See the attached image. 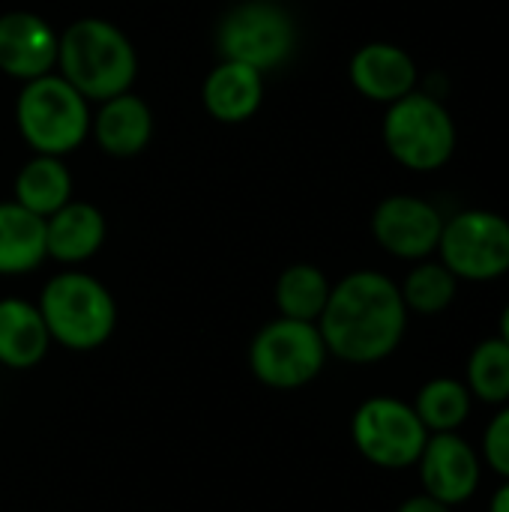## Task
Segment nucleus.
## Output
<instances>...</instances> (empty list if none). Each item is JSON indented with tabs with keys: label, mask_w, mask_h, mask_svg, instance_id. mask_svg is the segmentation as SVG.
Returning <instances> with one entry per match:
<instances>
[{
	"label": "nucleus",
	"mask_w": 509,
	"mask_h": 512,
	"mask_svg": "<svg viewBox=\"0 0 509 512\" xmlns=\"http://www.w3.org/2000/svg\"><path fill=\"white\" fill-rule=\"evenodd\" d=\"M330 288H333V282L327 279V273L321 267L291 264L276 279V291H273L276 309L282 318L318 324V318L330 300Z\"/></svg>",
	"instance_id": "obj_22"
},
{
	"label": "nucleus",
	"mask_w": 509,
	"mask_h": 512,
	"mask_svg": "<svg viewBox=\"0 0 509 512\" xmlns=\"http://www.w3.org/2000/svg\"><path fill=\"white\" fill-rule=\"evenodd\" d=\"M462 381L468 384L474 402L501 408L509 402V345L501 336H486L480 339L468 360H465V375Z\"/></svg>",
	"instance_id": "obj_23"
},
{
	"label": "nucleus",
	"mask_w": 509,
	"mask_h": 512,
	"mask_svg": "<svg viewBox=\"0 0 509 512\" xmlns=\"http://www.w3.org/2000/svg\"><path fill=\"white\" fill-rule=\"evenodd\" d=\"M411 405H414L420 423L426 426V432L441 435V432H462L465 423L471 420L477 402L462 378L435 375L420 384Z\"/></svg>",
	"instance_id": "obj_19"
},
{
	"label": "nucleus",
	"mask_w": 509,
	"mask_h": 512,
	"mask_svg": "<svg viewBox=\"0 0 509 512\" xmlns=\"http://www.w3.org/2000/svg\"><path fill=\"white\" fill-rule=\"evenodd\" d=\"M45 258V219L18 201H0V276L33 273Z\"/></svg>",
	"instance_id": "obj_18"
},
{
	"label": "nucleus",
	"mask_w": 509,
	"mask_h": 512,
	"mask_svg": "<svg viewBox=\"0 0 509 512\" xmlns=\"http://www.w3.org/2000/svg\"><path fill=\"white\" fill-rule=\"evenodd\" d=\"M444 213L420 195H387L372 213L375 243L399 261H423L438 252Z\"/></svg>",
	"instance_id": "obj_11"
},
{
	"label": "nucleus",
	"mask_w": 509,
	"mask_h": 512,
	"mask_svg": "<svg viewBox=\"0 0 509 512\" xmlns=\"http://www.w3.org/2000/svg\"><path fill=\"white\" fill-rule=\"evenodd\" d=\"M348 432L360 459L390 474L411 471L429 441L414 405L390 393L363 399L351 414Z\"/></svg>",
	"instance_id": "obj_7"
},
{
	"label": "nucleus",
	"mask_w": 509,
	"mask_h": 512,
	"mask_svg": "<svg viewBox=\"0 0 509 512\" xmlns=\"http://www.w3.org/2000/svg\"><path fill=\"white\" fill-rule=\"evenodd\" d=\"M204 108L219 123H243L249 120L264 99V72L255 66L222 60L204 78Z\"/></svg>",
	"instance_id": "obj_16"
},
{
	"label": "nucleus",
	"mask_w": 509,
	"mask_h": 512,
	"mask_svg": "<svg viewBox=\"0 0 509 512\" xmlns=\"http://www.w3.org/2000/svg\"><path fill=\"white\" fill-rule=\"evenodd\" d=\"M105 216L87 201H66L45 219V252L51 261L75 267L90 261L105 243Z\"/></svg>",
	"instance_id": "obj_14"
},
{
	"label": "nucleus",
	"mask_w": 509,
	"mask_h": 512,
	"mask_svg": "<svg viewBox=\"0 0 509 512\" xmlns=\"http://www.w3.org/2000/svg\"><path fill=\"white\" fill-rule=\"evenodd\" d=\"M459 285L462 282L432 255V258L411 264V270L399 282V291H402L408 315L435 318V315H444L456 303Z\"/></svg>",
	"instance_id": "obj_21"
},
{
	"label": "nucleus",
	"mask_w": 509,
	"mask_h": 512,
	"mask_svg": "<svg viewBox=\"0 0 509 512\" xmlns=\"http://www.w3.org/2000/svg\"><path fill=\"white\" fill-rule=\"evenodd\" d=\"M87 99L63 75H39L24 81L15 102V123L21 138L42 156H63L90 132Z\"/></svg>",
	"instance_id": "obj_6"
},
{
	"label": "nucleus",
	"mask_w": 509,
	"mask_h": 512,
	"mask_svg": "<svg viewBox=\"0 0 509 512\" xmlns=\"http://www.w3.org/2000/svg\"><path fill=\"white\" fill-rule=\"evenodd\" d=\"M15 201L42 219L72 201V174L60 162V156L36 153L30 162H24L15 177Z\"/></svg>",
	"instance_id": "obj_20"
},
{
	"label": "nucleus",
	"mask_w": 509,
	"mask_h": 512,
	"mask_svg": "<svg viewBox=\"0 0 509 512\" xmlns=\"http://www.w3.org/2000/svg\"><path fill=\"white\" fill-rule=\"evenodd\" d=\"M51 351V336L36 303L0 297V366L9 372L36 369Z\"/></svg>",
	"instance_id": "obj_15"
},
{
	"label": "nucleus",
	"mask_w": 509,
	"mask_h": 512,
	"mask_svg": "<svg viewBox=\"0 0 509 512\" xmlns=\"http://www.w3.org/2000/svg\"><path fill=\"white\" fill-rule=\"evenodd\" d=\"M486 512H509V480H501L489 498V510Z\"/></svg>",
	"instance_id": "obj_26"
},
{
	"label": "nucleus",
	"mask_w": 509,
	"mask_h": 512,
	"mask_svg": "<svg viewBox=\"0 0 509 512\" xmlns=\"http://www.w3.org/2000/svg\"><path fill=\"white\" fill-rule=\"evenodd\" d=\"M90 123H93V135H96L99 147L111 156H120V159L141 153L153 135L150 105L129 90L105 99L99 105V114Z\"/></svg>",
	"instance_id": "obj_17"
},
{
	"label": "nucleus",
	"mask_w": 509,
	"mask_h": 512,
	"mask_svg": "<svg viewBox=\"0 0 509 512\" xmlns=\"http://www.w3.org/2000/svg\"><path fill=\"white\" fill-rule=\"evenodd\" d=\"M477 450L486 471H492L498 480H509V402L495 408V414L483 426Z\"/></svg>",
	"instance_id": "obj_24"
},
{
	"label": "nucleus",
	"mask_w": 509,
	"mask_h": 512,
	"mask_svg": "<svg viewBox=\"0 0 509 512\" xmlns=\"http://www.w3.org/2000/svg\"><path fill=\"white\" fill-rule=\"evenodd\" d=\"M57 42L51 24L33 12L0 15V69L18 81L48 75L57 63Z\"/></svg>",
	"instance_id": "obj_13"
},
{
	"label": "nucleus",
	"mask_w": 509,
	"mask_h": 512,
	"mask_svg": "<svg viewBox=\"0 0 509 512\" xmlns=\"http://www.w3.org/2000/svg\"><path fill=\"white\" fill-rule=\"evenodd\" d=\"M414 471L420 477V492L456 510L474 501L483 486L486 465L477 444H471L462 432H441L429 435Z\"/></svg>",
	"instance_id": "obj_10"
},
{
	"label": "nucleus",
	"mask_w": 509,
	"mask_h": 512,
	"mask_svg": "<svg viewBox=\"0 0 509 512\" xmlns=\"http://www.w3.org/2000/svg\"><path fill=\"white\" fill-rule=\"evenodd\" d=\"M36 306L48 327L51 345L72 354H90L105 348L117 330L114 294L84 270L54 273L42 285Z\"/></svg>",
	"instance_id": "obj_2"
},
{
	"label": "nucleus",
	"mask_w": 509,
	"mask_h": 512,
	"mask_svg": "<svg viewBox=\"0 0 509 512\" xmlns=\"http://www.w3.org/2000/svg\"><path fill=\"white\" fill-rule=\"evenodd\" d=\"M408 321L396 279L381 270H354L330 288L318 330L333 360L378 366L402 348Z\"/></svg>",
	"instance_id": "obj_1"
},
{
	"label": "nucleus",
	"mask_w": 509,
	"mask_h": 512,
	"mask_svg": "<svg viewBox=\"0 0 509 512\" xmlns=\"http://www.w3.org/2000/svg\"><path fill=\"white\" fill-rule=\"evenodd\" d=\"M330 351L318 324L273 318L249 342L246 363L252 378L276 393H294L309 387L327 369Z\"/></svg>",
	"instance_id": "obj_5"
},
{
	"label": "nucleus",
	"mask_w": 509,
	"mask_h": 512,
	"mask_svg": "<svg viewBox=\"0 0 509 512\" xmlns=\"http://www.w3.org/2000/svg\"><path fill=\"white\" fill-rule=\"evenodd\" d=\"M381 138L393 162L414 174L447 168L459 147V129L447 102L423 87L387 105Z\"/></svg>",
	"instance_id": "obj_4"
},
{
	"label": "nucleus",
	"mask_w": 509,
	"mask_h": 512,
	"mask_svg": "<svg viewBox=\"0 0 509 512\" xmlns=\"http://www.w3.org/2000/svg\"><path fill=\"white\" fill-rule=\"evenodd\" d=\"M354 90L378 105H390L420 87L417 60L396 42H366L348 63Z\"/></svg>",
	"instance_id": "obj_12"
},
{
	"label": "nucleus",
	"mask_w": 509,
	"mask_h": 512,
	"mask_svg": "<svg viewBox=\"0 0 509 512\" xmlns=\"http://www.w3.org/2000/svg\"><path fill=\"white\" fill-rule=\"evenodd\" d=\"M60 75L84 96L105 102L132 87L138 57L129 36L105 18L72 21L57 42Z\"/></svg>",
	"instance_id": "obj_3"
},
{
	"label": "nucleus",
	"mask_w": 509,
	"mask_h": 512,
	"mask_svg": "<svg viewBox=\"0 0 509 512\" xmlns=\"http://www.w3.org/2000/svg\"><path fill=\"white\" fill-rule=\"evenodd\" d=\"M393 512H453V507H447V504L429 498L426 492H417V495L405 498Z\"/></svg>",
	"instance_id": "obj_25"
},
{
	"label": "nucleus",
	"mask_w": 509,
	"mask_h": 512,
	"mask_svg": "<svg viewBox=\"0 0 509 512\" xmlns=\"http://www.w3.org/2000/svg\"><path fill=\"white\" fill-rule=\"evenodd\" d=\"M216 42L222 60H237L267 72L294 54L297 27L282 6L270 0H246L222 18Z\"/></svg>",
	"instance_id": "obj_9"
},
{
	"label": "nucleus",
	"mask_w": 509,
	"mask_h": 512,
	"mask_svg": "<svg viewBox=\"0 0 509 512\" xmlns=\"http://www.w3.org/2000/svg\"><path fill=\"white\" fill-rule=\"evenodd\" d=\"M498 336L509 345V300L507 306L501 309V315H498Z\"/></svg>",
	"instance_id": "obj_27"
},
{
	"label": "nucleus",
	"mask_w": 509,
	"mask_h": 512,
	"mask_svg": "<svg viewBox=\"0 0 509 512\" xmlns=\"http://www.w3.org/2000/svg\"><path fill=\"white\" fill-rule=\"evenodd\" d=\"M435 258L471 285H489L509 273V216L489 207H468L444 219Z\"/></svg>",
	"instance_id": "obj_8"
}]
</instances>
